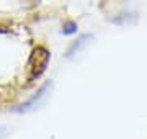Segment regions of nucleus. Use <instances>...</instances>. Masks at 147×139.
<instances>
[{
    "label": "nucleus",
    "mask_w": 147,
    "mask_h": 139,
    "mask_svg": "<svg viewBox=\"0 0 147 139\" xmlns=\"http://www.w3.org/2000/svg\"><path fill=\"white\" fill-rule=\"evenodd\" d=\"M51 90H53V82L47 80L44 85L39 87V90H38L36 93L28 100V102L21 103L20 107L16 108V111L18 113H31V111H34L36 108L42 107V105L46 103V100H47V96H49V93H51Z\"/></svg>",
    "instance_id": "nucleus-1"
},
{
    "label": "nucleus",
    "mask_w": 147,
    "mask_h": 139,
    "mask_svg": "<svg viewBox=\"0 0 147 139\" xmlns=\"http://www.w3.org/2000/svg\"><path fill=\"white\" fill-rule=\"evenodd\" d=\"M49 62V53L44 48H36L30 57V75L31 79H38L46 70Z\"/></svg>",
    "instance_id": "nucleus-2"
},
{
    "label": "nucleus",
    "mask_w": 147,
    "mask_h": 139,
    "mask_svg": "<svg viewBox=\"0 0 147 139\" xmlns=\"http://www.w3.org/2000/svg\"><path fill=\"white\" fill-rule=\"evenodd\" d=\"M90 38H92L90 34H82L80 38H77V39H75V41H74V43L67 48V53H65V56H67V57H72V56H75L77 53H80V49H82L85 44H87V41H88Z\"/></svg>",
    "instance_id": "nucleus-3"
},
{
    "label": "nucleus",
    "mask_w": 147,
    "mask_h": 139,
    "mask_svg": "<svg viewBox=\"0 0 147 139\" xmlns=\"http://www.w3.org/2000/svg\"><path fill=\"white\" fill-rule=\"evenodd\" d=\"M77 23L75 22H67L65 25L62 26V34H65V36H70V34H75L77 33Z\"/></svg>",
    "instance_id": "nucleus-4"
},
{
    "label": "nucleus",
    "mask_w": 147,
    "mask_h": 139,
    "mask_svg": "<svg viewBox=\"0 0 147 139\" xmlns=\"http://www.w3.org/2000/svg\"><path fill=\"white\" fill-rule=\"evenodd\" d=\"M8 136V128L5 124H0V139H5Z\"/></svg>",
    "instance_id": "nucleus-5"
}]
</instances>
